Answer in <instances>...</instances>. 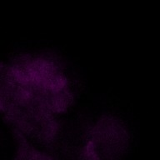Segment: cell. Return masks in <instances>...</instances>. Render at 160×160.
<instances>
[{
  "label": "cell",
  "instance_id": "obj_1",
  "mask_svg": "<svg viewBox=\"0 0 160 160\" xmlns=\"http://www.w3.org/2000/svg\"><path fill=\"white\" fill-rule=\"evenodd\" d=\"M0 109L22 132L50 142L59 131L58 117L73 100L59 60L46 52L22 55L0 67Z\"/></svg>",
  "mask_w": 160,
  "mask_h": 160
},
{
  "label": "cell",
  "instance_id": "obj_2",
  "mask_svg": "<svg viewBox=\"0 0 160 160\" xmlns=\"http://www.w3.org/2000/svg\"><path fill=\"white\" fill-rule=\"evenodd\" d=\"M121 124L113 116L106 115L93 122L77 160H114L121 142Z\"/></svg>",
  "mask_w": 160,
  "mask_h": 160
}]
</instances>
